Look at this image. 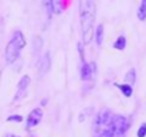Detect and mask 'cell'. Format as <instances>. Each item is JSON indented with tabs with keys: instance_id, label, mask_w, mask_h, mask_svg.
I'll return each instance as SVG.
<instances>
[{
	"instance_id": "cell-1",
	"label": "cell",
	"mask_w": 146,
	"mask_h": 137,
	"mask_svg": "<svg viewBox=\"0 0 146 137\" xmlns=\"http://www.w3.org/2000/svg\"><path fill=\"white\" fill-rule=\"evenodd\" d=\"M131 119L122 115H116L108 109L95 116L92 124L94 137H125L129 130Z\"/></svg>"
},
{
	"instance_id": "cell-8",
	"label": "cell",
	"mask_w": 146,
	"mask_h": 137,
	"mask_svg": "<svg viewBox=\"0 0 146 137\" xmlns=\"http://www.w3.org/2000/svg\"><path fill=\"white\" fill-rule=\"evenodd\" d=\"M125 85H129V86H133V84L136 82V71L132 68V69H129L128 72H126V75H125Z\"/></svg>"
},
{
	"instance_id": "cell-3",
	"label": "cell",
	"mask_w": 146,
	"mask_h": 137,
	"mask_svg": "<svg viewBox=\"0 0 146 137\" xmlns=\"http://www.w3.org/2000/svg\"><path fill=\"white\" fill-rule=\"evenodd\" d=\"M26 47V38L23 36L21 31H14L11 40L9 41V44L6 47V61L7 64H13L19 55H20V51Z\"/></svg>"
},
{
	"instance_id": "cell-7",
	"label": "cell",
	"mask_w": 146,
	"mask_h": 137,
	"mask_svg": "<svg viewBox=\"0 0 146 137\" xmlns=\"http://www.w3.org/2000/svg\"><path fill=\"white\" fill-rule=\"evenodd\" d=\"M50 65H51L50 52H46V54H44V57H43V59L40 61V65H38V68H40V71H43V72L46 74V72H48V71H50Z\"/></svg>"
},
{
	"instance_id": "cell-15",
	"label": "cell",
	"mask_w": 146,
	"mask_h": 137,
	"mask_svg": "<svg viewBox=\"0 0 146 137\" xmlns=\"http://www.w3.org/2000/svg\"><path fill=\"white\" fill-rule=\"evenodd\" d=\"M78 51H80V55H81V61L82 64H85V59H84V48H82V43L78 44Z\"/></svg>"
},
{
	"instance_id": "cell-17",
	"label": "cell",
	"mask_w": 146,
	"mask_h": 137,
	"mask_svg": "<svg viewBox=\"0 0 146 137\" xmlns=\"http://www.w3.org/2000/svg\"><path fill=\"white\" fill-rule=\"evenodd\" d=\"M6 137H20V136H16V134H7Z\"/></svg>"
},
{
	"instance_id": "cell-6",
	"label": "cell",
	"mask_w": 146,
	"mask_h": 137,
	"mask_svg": "<svg viewBox=\"0 0 146 137\" xmlns=\"http://www.w3.org/2000/svg\"><path fill=\"white\" fill-rule=\"evenodd\" d=\"M29 85H30V76H29V75H24V76L20 79L19 85H17V95H16L14 100L20 99V96H21V95H24V92H26V89H27V86H29Z\"/></svg>"
},
{
	"instance_id": "cell-14",
	"label": "cell",
	"mask_w": 146,
	"mask_h": 137,
	"mask_svg": "<svg viewBox=\"0 0 146 137\" xmlns=\"http://www.w3.org/2000/svg\"><path fill=\"white\" fill-rule=\"evenodd\" d=\"M138 137H146V123H142L139 130H138Z\"/></svg>"
},
{
	"instance_id": "cell-4",
	"label": "cell",
	"mask_w": 146,
	"mask_h": 137,
	"mask_svg": "<svg viewBox=\"0 0 146 137\" xmlns=\"http://www.w3.org/2000/svg\"><path fill=\"white\" fill-rule=\"evenodd\" d=\"M41 119H43V112H41V109H40V107L33 109V110L30 112L29 117H27V124H26L27 130L34 129V127H36V126L41 122Z\"/></svg>"
},
{
	"instance_id": "cell-2",
	"label": "cell",
	"mask_w": 146,
	"mask_h": 137,
	"mask_svg": "<svg viewBox=\"0 0 146 137\" xmlns=\"http://www.w3.org/2000/svg\"><path fill=\"white\" fill-rule=\"evenodd\" d=\"M97 6L95 1H81L80 3V21L84 44H90L94 33V20H95Z\"/></svg>"
},
{
	"instance_id": "cell-9",
	"label": "cell",
	"mask_w": 146,
	"mask_h": 137,
	"mask_svg": "<svg viewBox=\"0 0 146 137\" xmlns=\"http://www.w3.org/2000/svg\"><path fill=\"white\" fill-rule=\"evenodd\" d=\"M115 86L116 88H119L121 91H122V93L126 96V97H131L132 96V93H133V89H132V86H129V85H125V84H115Z\"/></svg>"
},
{
	"instance_id": "cell-12",
	"label": "cell",
	"mask_w": 146,
	"mask_h": 137,
	"mask_svg": "<svg viewBox=\"0 0 146 137\" xmlns=\"http://www.w3.org/2000/svg\"><path fill=\"white\" fill-rule=\"evenodd\" d=\"M138 18L141 21L146 20V0L142 1V4L139 6V10H138Z\"/></svg>"
},
{
	"instance_id": "cell-11",
	"label": "cell",
	"mask_w": 146,
	"mask_h": 137,
	"mask_svg": "<svg viewBox=\"0 0 146 137\" xmlns=\"http://www.w3.org/2000/svg\"><path fill=\"white\" fill-rule=\"evenodd\" d=\"M102 40H104V24H99L95 31V41H97L98 45L102 44Z\"/></svg>"
},
{
	"instance_id": "cell-10",
	"label": "cell",
	"mask_w": 146,
	"mask_h": 137,
	"mask_svg": "<svg viewBox=\"0 0 146 137\" xmlns=\"http://www.w3.org/2000/svg\"><path fill=\"white\" fill-rule=\"evenodd\" d=\"M125 47H126V38H125V36H119L116 38V41L113 43V48L122 51V49H125Z\"/></svg>"
},
{
	"instance_id": "cell-5",
	"label": "cell",
	"mask_w": 146,
	"mask_h": 137,
	"mask_svg": "<svg viewBox=\"0 0 146 137\" xmlns=\"http://www.w3.org/2000/svg\"><path fill=\"white\" fill-rule=\"evenodd\" d=\"M95 74H97V65H95V62L82 64V68H81V78H82V81H91V79H94Z\"/></svg>"
},
{
	"instance_id": "cell-13",
	"label": "cell",
	"mask_w": 146,
	"mask_h": 137,
	"mask_svg": "<svg viewBox=\"0 0 146 137\" xmlns=\"http://www.w3.org/2000/svg\"><path fill=\"white\" fill-rule=\"evenodd\" d=\"M23 120V116H20V115H13V116H9L7 117V122H21Z\"/></svg>"
},
{
	"instance_id": "cell-16",
	"label": "cell",
	"mask_w": 146,
	"mask_h": 137,
	"mask_svg": "<svg viewBox=\"0 0 146 137\" xmlns=\"http://www.w3.org/2000/svg\"><path fill=\"white\" fill-rule=\"evenodd\" d=\"M43 45V40H41V38H40V37H36V51H37V49H40V47Z\"/></svg>"
}]
</instances>
